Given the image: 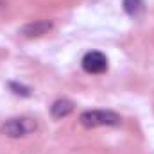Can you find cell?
<instances>
[{"mask_svg":"<svg viewBox=\"0 0 154 154\" xmlns=\"http://www.w3.org/2000/svg\"><path fill=\"white\" fill-rule=\"evenodd\" d=\"M74 111V102L68 99H59L50 106V113L54 118H65Z\"/></svg>","mask_w":154,"mask_h":154,"instance_id":"5","label":"cell"},{"mask_svg":"<svg viewBox=\"0 0 154 154\" xmlns=\"http://www.w3.org/2000/svg\"><path fill=\"white\" fill-rule=\"evenodd\" d=\"M79 122L86 129H95L102 125H118L122 122V116L111 109H88L81 113Z\"/></svg>","mask_w":154,"mask_h":154,"instance_id":"1","label":"cell"},{"mask_svg":"<svg viewBox=\"0 0 154 154\" xmlns=\"http://www.w3.org/2000/svg\"><path fill=\"white\" fill-rule=\"evenodd\" d=\"M2 5H5V2H4V0H0V7H2Z\"/></svg>","mask_w":154,"mask_h":154,"instance_id":"8","label":"cell"},{"mask_svg":"<svg viewBox=\"0 0 154 154\" xmlns=\"http://www.w3.org/2000/svg\"><path fill=\"white\" fill-rule=\"evenodd\" d=\"M36 129H38V124L34 118L18 116V118H9L5 124H2L0 133L9 138H23V136L32 134Z\"/></svg>","mask_w":154,"mask_h":154,"instance_id":"2","label":"cell"},{"mask_svg":"<svg viewBox=\"0 0 154 154\" xmlns=\"http://www.w3.org/2000/svg\"><path fill=\"white\" fill-rule=\"evenodd\" d=\"M122 5L129 16H138L143 11V0H124Z\"/></svg>","mask_w":154,"mask_h":154,"instance_id":"6","label":"cell"},{"mask_svg":"<svg viewBox=\"0 0 154 154\" xmlns=\"http://www.w3.org/2000/svg\"><path fill=\"white\" fill-rule=\"evenodd\" d=\"M9 86H11V90H14V93H18V95H20V93H22V95H29V90L23 88V86H18V84H14V82H11Z\"/></svg>","mask_w":154,"mask_h":154,"instance_id":"7","label":"cell"},{"mask_svg":"<svg viewBox=\"0 0 154 154\" xmlns=\"http://www.w3.org/2000/svg\"><path fill=\"white\" fill-rule=\"evenodd\" d=\"M81 65H82L84 72L93 74V75H99V74H104V72L108 70V57H106L102 52L93 50V52H88V54L82 57Z\"/></svg>","mask_w":154,"mask_h":154,"instance_id":"3","label":"cell"},{"mask_svg":"<svg viewBox=\"0 0 154 154\" xmlns=\"http://www.w3.org/2000/svg\"><path fill=\"white\" fill-rule=\"evenodd\" d=\"M52 29V22H47V20H38L34 23H27L23 29H22V34L27 36V38H32V36H41L45 34L47 31Z\"/></svg>","mask_w":154,"mask_h":154,"instance_id":"4","label":"cell"}]
</instances>
